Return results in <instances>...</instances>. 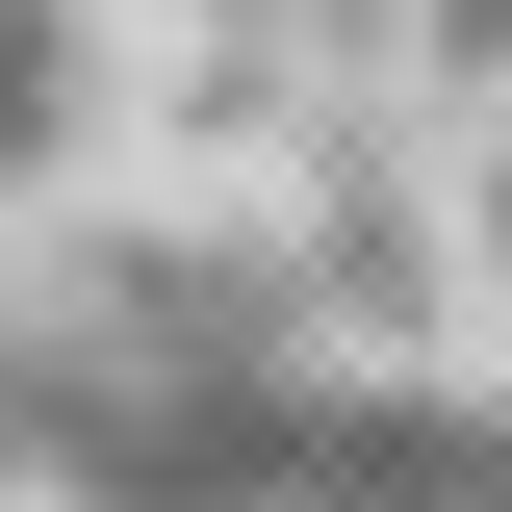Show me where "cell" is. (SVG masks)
<instances>
[{"label":"cell","mask_w":512,"mask_h":512,"mask_svg":"<svg viewBox=\"0 0 512 512\" xmlns=\"http://www.w3.org/2000/svg\"><path fill=\"white\" fill-rule=\"evenodd\" d=\"M77 77H103V0H0V205L77 154Z\"/></svg>","instance_id":"obj_1"},{"label":"cell","mask_w":512,"mask_h":512,"mask_svg":"<svg viewBox=\"0 0 512 512\" xmlns=\"http://www.w3.org/2000/svg\"><path fill=\"white\" fill-rule=\"evenodd\" d=\"M410 103H512V0H410Z\"/></svg>","instance_id":"obj_2"},{"label":"cell","mask_w":512,"mask_h":512,"mask_svg":"<svg viewBox=\"0 0 512 512\" xmlns=\"http://www.w3.org/2000/svg\"><path fill=\"white\" fill-rule=\"evenodd\" d=\"M461 282H512V128L461 154Z\"/></svg>","instance_id":"obj_3"}]
</instances>
